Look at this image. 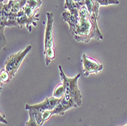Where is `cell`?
Segmentation results:
<instances>
[{"instance_id": "1", "label": "cell", "mask_w": 127, "mask_h": 126, "mask_svg": "<svg viewBox=\"0 0 127 126\" xmlns=\"http://www.w3.org/2000/svg\"><path fill=\"white\" fill-rule=\"evenodd\" d=\"M97 18L91 14L85 5L80 8L78 18L71 34L77 42L89 43L91 39L102 40L103 37L97 25Z\"/></svg>"}, {"instance_id": "2", "label": "cell", "mask_w": 127, "mask_h": 126, "mask_svg": "<svg viewBox=\"0 0 127 126\" xmlns=\"http://www.w3.org/2000/svg\"><path fill=\"white\" fill-rule=\"evenodd\" d=\"M59 70L62 82L65 88V94L70 96L78 106H80L82 103V96L78 87V80L81 75L78 74L74 77H68L63 72L61 65H59Z\"/></svg>"}, {"instance_id": "3", "label": "cell", "mask_w": 127, "mask_h": 126, "mask_svg": "<svg viewBox=\"0 0 127 126\" xmlns=\"http://www.w3.org/2000/svg\"><path fill=\"white\" fill-rule=\"evenodd\" d=\"M31 49H32V46L28 45L24 50L19 51L17 53L11 55L6 59L5 62V69L9 73L11 79L15 77L16 72L19 69L23 60L25 59L26 55L31 50Z\"/></svg>"}, {"instance_id": "4", "label": "cell", "mask_w": 127, "mask_h": 126, "mask_svg": "<svg viewBox=\"0 0 127 126\" xmlns=\"http://www.w3.org/2000/svg\"><path fill=\"white\" fill-rule=\"evenodd\" d=\"M61 99H57L52 97H49L46 98L42 102L34 105H28L25 106V109L28 111H36L40 112H43L45 111H52L59 103Z\"/></svg>"}, {"instance_id": "5", "label": "cell", "mask_w": 127, "mask_h": 126, "mask_svg": "<svg viewBox=\"0 0 127 126\" xmlns=\"http://www.w3.org/2000/svg\"><path fill=\"white\" fill-rule=\"evenodd\" d=\"M82 63L83 65V73L85 77H88L91 74H96L103 70V65L97 60L91 58L86 54H83L82 57Z\"/></svg>"}, {"instance_id": "6", "label": "cell", "mask_w": 127, "mask_h": 126, "mask_svg": "<svg viewBox=\"0 0 127 126\" xmlns=\"http://www.w3.org/2000/svg\"><path fill=\"white\" fill-rule=\"evenodd\" d=\"M55 48L53 41V13L47 12V24L45 29L44 51Z\"/></svg>"}, {"instance_id": "7", "label": "cell", "mask_w": 127, "mask_h": 126, "mask_svg": "<svg viewBox=\"0 0 127 126\" xmlns=\"http://www.w3.org/2000/svg\"><path fill=\"white\" fill-rule=\"evenodd\" d=\"M78 107V105L75 103V102L72 99V97L65 94V96L60 100V102L57 106L51 111L52 115H59V116H63L65 112L70 109L72 108H77Z\"/></svg>"}, {"instance_id": "8", "label": "cell", "mask_w": 127, "mask_h": 126, "mask_svg": "<svg viewBox=\"0 0 127 126\" xmlns=\"http://www.w3.org/2000/svg\"><path fill=\"white\" fill-rule=\"evenodd\" d=\"M85 5V0L80 2H75L74 0H65L64 8L68 9L69 12L78 16V11L80 8Z\"/></svg>"}, {"instance_id": "9", "label": "cell", "mask_w": 127, "mask_h": 126, "mask_svg": "<svg viewBox=\"0 0 127 126\" xmlns=\"http://www.w3.org/2000/svg\"><path fill=\"white\" fill-rule=\"evenodd\" d=\"M62 18H63L64 22L67 23V24L68 25L69 32L71 33L73 30V29L76 25L78 16L72 14L71 12H69V11H64V12L62 14Z\"/></svg>"}, {"instance_id": "10", "label": "cell", "mask_w": 127, "mask_h": 126, "mask_svg": "<svg viewBox=\"0 0 127 126\" xmlns=\"http://www.w3.org/2000/svg\"><path fill=\"white\" fill-rule=\"evenodd\" d=\"M85 5L87 7L88 10L91 14H94L96 15L97 19L99 18V8L100 5L95 0H85Z\"/></svg>"}, {"instance_id": "11", "label": "cell", "mask_w": 127, "mask_h": 126, "mask_svg": "<svg viewBox=\"0 0 127 126\" xmlns=\"http://www.w3.org/2000/svg\"><path fill=\"white\" fill-rule=\"evenodd\" d=\"M65 88L63 83L62 82L61 84H58L55 87L52 96L57 99H62L65 96Z\"/></svg>"}, {"instance_id": "12", "label": "cell", "mask_w": 127, "mask_h": 126, "mask_svg": "<svg viewBox=\"0 0 127 126\" xmlns=\"http://www.w3.org/2000/svg\"><path fill=\"white\" fill-rule=\"evenodd\" d=\"M28 114H29V117L33 118L40 126H42L43 124H44L45 120L43 117V112H36V111H28Z\"/></svg>"}, {"instance_id": "13", "label": "cell", "mask_w": 127, "mask_h": 126, "mask_svg": "<svg viewBox=\"0 0 127 126\" xmlns=\"http://www.w3.org/2000/svg\"><path fill=\"white\" fill-rule=\"evenodd\" d=\"M44 57H45V62L47 66H49L51 61L53 60L56 57L55 48H51L47 50L44 51Z\"/></svg>"}, {"instance_id": "14", "label": "cell", "mask_w": 127, "mask_h": 126, "mask_svg": "<svg viewBox=\"0 0 127 126\" xmlns=\"http://www.w3.org/2000/svg\"><path fill=\"white\" fill-rule=\"evenodd\" d=\"M0 79H1V88H2L3 84H7L11 81V77L9 73L5 69H1V72H0Z\"/></svg>"}, {"instance_id": "15", "label": "cell", "mask_w": 127, "mask_h": 126, "mask_svg": "<svg viewBox=\"0 0 127 126\" xmlns=\"http://www.w3.org/2000/svg\"><path fill=\"white\" fill-rule=\"evenodd\" d=\"M100 5H119V0H95Z\"/></svg>"}, {"instance_id": "16", "label": "cell", "mask_w": 127, "mask_h": 126, "mask_svg": "<svg viewBox=\"0 0 127 126\" xmlns=\"http://www.w3.org/2000/svg\"><path fill=\"white\" fill-rule=\"evenodd\" d=\"M25 126H40V125L36 122V121L34 120L33 118L29 117V120L26 122Z\"/></svg>"}, {"instance_id": "17", "label": "cell", "mask_w": 127, "mask_h": 126, "mask_svg": "<svg viewBox=\"0 0 127 126\" xmlns=\"http://www.w3.org/2000/svg\"><path fill=\"white\" fill-rule=\"evenodd\" d=\"M1 122L5 123V124H8L7 121L5 119V116H4V115H1Z\"/></svg>"}, {"instance_id": "18", "label": "cell", "mask_w": 127, "mask_h": 126, "mask_svg": "<svg viewBox=\"0 0 127 126\" xmlns=\"http://www.w3.org/2000/svg\"><path fill=\"white\" fill-rule=\"evenodd\" d=\"M4 2V0H0V2Z\"/></svg>"}, {"instance_id": "19", "label": "cell", "mask_w": 127, "mask_h": 126, "mask_svg": "<svg viewBox=\"0 0 127 126\" xmlns=\"http://www.w3.org/2000/svg\"><path fill=\"white\" fill-rule=\"evenodd\" d=\"M125 126H127V124H126V125H125Z\"/></svg>"}]
</instances>
